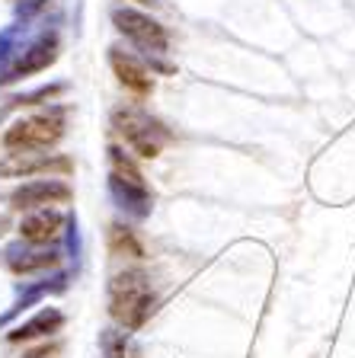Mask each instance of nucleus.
<instances>
[{
    "label": "nucleus",
    "mask_w": 355,
    "mask_h": 358,
    "mask_svg": "<svg viewBox=\"0 0 355 358\" xmlns=\"http://www.w3.org/2000/svg\"><path fill=\"white\" fill-rule=\"evenodd\" d=\"M154 307H157V294H154V288H151L144 272L132 268V272H122V275L112 278L109 313L116 323H122L125 329H138L148 323Z\"/></svg>",
    "instance_id": "obj_1"
},
{
    "label": "nucleus",
    "mask_w": 355,
    "mask_h": 358,
    "mask_svg": "<svg viewBox=\"0 0 355 358\" xmlns=\"http://www.w3.org/2000/svg\"><path fill=\"white\" fill-rule=\"evenodd\" d=\"M109 164H112L109 192H112V199H116V205L122 211H128L132 217H148L154 199H151V189H148V182H144V176H141V170L134 166V160L122 148L112 144Z\"/></svg>",
    "instance_id": "obj_2"
},
{
    "label": "nucleus",
    "mask_w": 355,
    "mask_h": 358,
    "mask_svg": "<svg viewBox=\"0 0 355 358\" xmlns=\"http://www.w3.org/2000/svg\"><path fill=\"white\" fill-rule=\"evenodd\" d=\"M64 138V109H48L20 119L4 131V148L7 150H45Z\"/></svg>",
    "instance_id": "obj_3"
},
{
    "label": "nucleus",
    "mask_w": 355,
    "mask_h": 358,
    "mask_svg": "<svg viewBox=\"0 0 355 358\" xmlns=\"http://www.w3.org/2000/svg\"><path fill=\"white\" fill-rule=\"evenodd\" d=\"M112 22H116V29L128 38V42L144 52L148 58H157L170 48V36L163 29L160 22L154 16L141 13V10H132V7H112Z\"/></svg>",
    "instance_id": "obj_4"
},
{
    "label": "nucleus",
    "mask_w": 355,
    "mask_h": 358,
    "mask_svg": "<svg viewBox=\"0 0 355 358\" xmlns=\"http://www.w3.org/2000/svg\"><path fill=\"white\" fill-rule=\"evenodd\" d=\"M112 122H116L118 134L125 138V144L134 150V154L154 160L160 154V144L167 138V131L160 128V122H154L151 115H144L141 109H116L112 112Z\"/></svg>",
    "instance_id": "obj_5"
},
{
    "label": "nucleus",
    "mask_w": 355,
    "mask_h": 358,
    "mask_svg": "<svg viewBox=\"0 0 355 358\" xmlns=\"http://www.w3.org/2000/svg\"><path fill=\"white\" fill-rule=\"evenodd\" d=\"M71 199H74V189L64 179H32V182H22L20 189H13L10 205L16 211H39L48 205H67Z\"/></svg>",
    "instance_id": "obj_6"
},
{
    "label": "nucleus",
    "mask_w": 355,
    "mask_h": 358,
    "mask_svg": "<svg viewBox=\"0 0 355 358\" xmlns=\"http://www.w3.org/2000/svg\"><path fill=\"white\" fill-rule=\"evenodd\" d=\"M74 164L61 154H32V150H16L7 160H0V176H36V173H71Z\"/></svg>",
    "instance_id": "obj_7"
},
{
    "label": "nucleus",
    "mask_w": 355,
    "mask_h": 358,
    "mask_svg": "<svg viewBox=\"0 0 355 358\" xmlns=\"http://www.w3.org/2000/svg\"><path fill=\"white\" fill-rule=\"evenodd\" d=\"M55 58H58V36L52 32V36H42L39 42H32L29 48L20 55V61H16L13 67H7V71L0 74V87L20 80V77H32V74H39V71H48V67L55 64Z\"/></svg>",
    "instance_id": "obj_8"
},
{
    "label": "nucleus",
    "mask_w": 355,
    "mask_h": 358,
    "mask_svg": "<svg viewBox=\"0 0 355 358\" xmlns=\"http://www.w3.org/2000/svg\"><path fill=\"white\" fill-rule=\"evenodd\" d=\"M109 67H112V74L118 77V83H122L128 93H134V96H148L151 90H154L151 71L141 64L132 52H125L122 45H112L109 48Z\"/></svg>",
    "instance_id": "obj_9"
},
{
    "label": "nucleus",
    "mask_w": 355,
    "mask_h": 358,
    "mask_svg": "<svg viewBox=\"0 0 355 358\" xmlns=\"http://www.w3.org/2000/svg\"><path fill=\"white\" fill-rule=\"evenodd\" d=\"M61 227H64V215H61V211L39 208V211H32V215H26L20 221V237L32 246H42V243H48V240L58 237Z\"/></svg>",
    "instance_id": "obj_10"
},
{
    "label": "nucleus",
    "mask_w": 355,
    "mask_h": 358,
    "mask_svg": "<svg viewBox=\"0 0 355 358\" xmlns=\"http://www.w3.org/2000/svg\"><path fill=\"white\" fill-rule=\"evenodd\" d=\"M64 327V313L58 307H45L39 310L32 320L20 323V327L10 333V343H29V339H42V336H52Z\"/></svg>",
    "instance_id": "obj_11"
},
{
    "label": "nucleus",
    "mask_w": 355,
    "mask_h": 358,
    "mask_svg": "<svg viewBox=\"0 0 355 358\" xmlns=\"http://www.w3.org/2000/svg\"><path fill=\"white\" fill-rule=\"evenodd\" d=\"M61 262V256L55 250H22V246H10L7 250V266L16 275H29V272H45L55 268Z\"/></svg>",
    "instance_id": "obj_12"
},
{
    "label": "nucleus",
    "mask_w": 355,
    "mask_h": 358,
    "mask_svg": "<svg viewBox=\"0 0 355 358\" xmlns=\"http://www.w3.org/2000/svg\"><path fill=\"white\" fill-rule=\"evenodd\" d=\"M109 250L112 256H122V259H144V243L132 227H122V224L109 227Z\"/></svg>",
    "instance_id": "obj_13"
},
{
    "label": "nucleus",
    "mask_w": 355,
    "mask_h": 358,
    "mask_svg": "<svg viewBox=\"0 0 355 358\" xmlns=\"http://www.w3.org/2000/svg\"><path fill=\"white\" fill-rule=\"evenodd\" d=\"M103 352H106V358H134L132 339H128V333H122V329H106Z\"/></svg>",
    "instance_id": "obj_14"
},
{
    "label": "nucleus",
    "mask_w": 355,
    "mask_h": 358,
    "mask_svg": "<svg viewBox=\"0 0 355 358\" xmlns=\"http://www.w3.org/2000/svg\"><path fill=\"white\" fill-rule=\"evenodd\" d=\"M61 90H64V87H61V83H55V87H42V90H36V93H26V96H16V99H13V106H36V103H42V99H45V103H48V99H55V96H58Z\"/></svg>",
    "instance_id": "obj_15"
},
{
    "label": "nucleus",
    "mask_w": 355,
    "mask_h": 358,
    "mask_svg": "<svg viewBox=\"0 0 355 358\" xmlns=\"http://www.w3.org/2000/svg\"><path fill=\"white\" fill-rule=\"evenodd\" d=\"M45 3H48V0H22V3H20V16H22V20H29V16H36L39 10L45 7Z\"/></svg>",
    "instance_id": "obj_16"
},
{
    "label": "nucleus",
    "mask_w": 355,
    "mask_h": 358,
    "mask_svg": "<svg viewBox=\"0 0 355 358\" xmlns=\"http://www.w3.org/2000/svg\"><path fill=\"white\" fill-rule=\"evenodd\" d=\"M55 355H58V345H55V343H45V345H39V349L26 352L22 358H55Z\"/></svg>",
    "instance_id": "obj_17"
},
{
    "label": "nucleus",
    "mask_w": 355,
    "mask_h": 358,
    "mask_svg": "<svg viewBox=\"0 0 355 358\" xmlns=\"http://www.w3.org/2000/svg\"><path fill=\"white\" fill-rule=\"evenodd\" d=\"M134 3H141V7H154L157 0H134Z\"/></svg>",
    "instance_id": "obj_18"
},
{
    "label": "nucleus",
    "mask_w": 355,
    "mask_h": 358,
    "mask_svg": "<svg viewBox=\"0 0 355 358\" xmlns=\"http://www.w3.org/2000/svg\"><path fill=\"white\" fill-rule=\"evenodd\" d=\"M0 119H4V112H0Z\"/></svg>",
    "instance_id": "obj_19"
}]
</instances>
